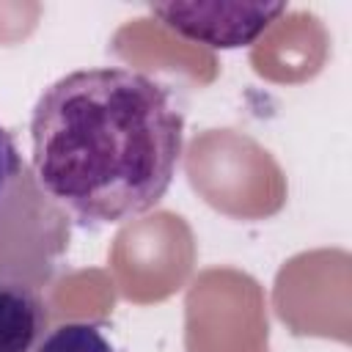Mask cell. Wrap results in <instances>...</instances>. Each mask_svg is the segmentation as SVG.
I'll list each match as a JSON object with an SVG mask.
<instances>
[{
	"instance_id": "obj_1",
	"label": "cell",
	"mask_w": 352,
	"mask_h": 352,
	"mask_svg": "<svg viewBox=\"0 0 352 352\" xmlns=\"http://www.w3.org/2000/svg\"><path fill=\"white\" fill-rule=\"evenodd\" d=\"M182 146L184 113L173 94L124 66L58 77L30 116L36 184L82 226L154 209L170 190Z\"/></svg>"
},
{
	"instance_id": "obj_2",
	"label": "cell",
	"mask_w": 352,
	"mask_h": 352,
	"mask_svg": "<svg viewBox=\"0 0 352 352\" xmlns=\"http://www.w3.org/2000/svg\"><path fill=\"white\" fill-rule=\"evenodd\" d=\"M148 11L190 41L236 50L253 44L286 11V3H151Z\"/></svg>"
},
{
	"instance_id": "obj_3",
	"label": "cell",
	"mask_w": 352,
	"mask_h": 352,
	"mask_svg": "<svg viewBox=\"0 0 352 352\" xmlns=\"http://www.w3.org/2000/svg\"><path fill=\"white\" fill-rule=\"evenodd\" d=\"M47 330L41 297L14 280H0V352H38Z\"/></svg>"
},
{
	"instance_id": "obj_4",
	"label": "cell",
	"mask_w": 352,
	"mask_h": 352,
	"mask_svg": "<svg viewBox=\"0 0 352 352\" xmlns=\"http://www.w3.org/2000/svg\"><path fill=\"white\" fill-rule=\"evenodd\" d=\"M38 352H116L113 344L96 324L88 322H69L44 336Z\"/></svg>"
},
{
	"instance_id": "obj_5",
	"label": "cell",
	"mask_w": 352,
	"mask_h": 352,
	"mask_svg": "<svg viewBox=\"0 0 352 352\" xmlns=\"http://www.w3.org/2000/svg\"><path fill=\"white\" fill-rule=\"evenodd\" d=\"M22 168V160H19V151H16V143L14 138L8 135V129L0 124V204L14 182V176L19 173Z\"/></svg>"
}]
</instances>
